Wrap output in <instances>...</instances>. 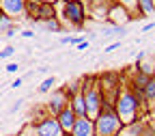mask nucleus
<instances>
[{"mask_svg":"<svg viewBox=\"0 0 155 136\" xmlns=\"http://www.w3.org/2000/svg\"><path fill=\"white\" fill-rule=\"evenodd\" d=\"M140 106H142L140 100L127 87H123V91L119 93V97H116V102H114V110H116V114H119V119L123 121V125L138 121Z\"/></svg>","mask_w":155,"mask_h":136,"instance_id":"nucleus-1","label":"nucleus"},{"mask_svg":"<svg viewBox=\"0 0 155 136\" xmlns=\"http://www.w3.org/2000/svg\"><path fill=\"white\" fill-rule=\"evenodd\" d=\"M82 95H84V102H86V114L91 119H95L104 108V95H101L99 82H97V76H84L82 78Z\"/></svg>","mask_w":155,"mask_h":136,"instance_id":"nucleus-2","label":"nucleus"},{"mask_svg":"<svg viewBox=\"0 0 155 136\" xmlns=\"http://www.w3.org/2000/svg\"><path fill=\"white\" fill-rule=\"evenodd\" d=\"M123 127V121L112 106H104L101 112L95 117V136H116Z\"/></svg>","mask_w":155,"mask_h":136,"instance_id":"nucleus-3","label":"nucleus"},{"mask_svg":"<svg viewBox=\"0 0 155 136\" xmlns=\"http://www.w3.org/2000/svg\"><path fill=\"white\" fill-rule=\"evenodd\" d=\"M61 22H67L73 28H82L86 24L84 0H61Z\"/></svg>","mask_w":155,"mask_h":136,"instance_id":"nucleus-4","label":"nucleus"},{"mask_svg":"<svg viewBox=\"0 0 155 136\" xmlns=\"http://www.w3.org/2000/svg\"><path fill=\"white\" fill-rule=\"evenodd\" d=\"M24 134L26 136H65L58 119L52 114H45L37 121H28V125L24 127Z\"/></svg>","mask_w":155,"mask_h":136,"instance_id":"nucleus-5","label":"nucleus"},{"mask_svg":"<svg viewBox=\"0 0 155 136\" xmlns=\"http://www.w3.org/2000/svg\"><path fill=\"white\" fill-rule=\"evenodd\" d=\"M97 82H99V89H101V95H104V106H112L114 108L116 97H119V93L123 91L121 76L112 73V71H106L101 76H97Z\"/></svg>","mask_w":155,"mask_h":136,"instance_id":"nucleus-6","label":"nucleus"},{"mask_svg":"<svg viewBox=\"0 0 155 136\" xmlns=\"http://www.w3.org/2000/svg\"><path fill=\"white\" fill-rule=\"evenodd\" d=\"M116 0H84V7H86V17H99L106 19L108 11L112 9V5Z\"/></svg>","mask_w":155,"mask_h":136,"instance_id":"nucleus-7","label":"nucleus"},{"mask_svg":"<svg viewBox=\"0 0 155 136\" xmlns=\"http://www.w3.org/2000/svg\"><path fill=\"white\" fill-rule=\"evenodd\" d=\"M65 106H69V95H67L65 87H63V89H58V91H52L50 100H48V104H45V110H48V114L56 117V114L61 112Z\"/></svg>","mask_w":155,"mask_h":136,"instance_id":"nucleus-8","label":"nucleus"},{"mask_svg":"<svg viewBox=\"0 0 155 136\" xmlns=\"http://www.w3.org/2000/svg\"><path fill=\"white\" fill-rule=\"evenodd\" d=\"M0 9L11 19L26 17V0H0Z\"/></svg>","mask_w":155,"mask_h":136,"instance_id":"nucleus-9","label":"nucleus"},{"mask_svg":"<svg viewBox=\"0 0 155 136\" xmlns=\"http://www.w3.org/2000/svg\"><path fill=\"white\" fill-rule=\"evenodd\" d=\"M69 134L71 136H95V119H91V117H78Z\"/></svg>","mask_w":155,"mask_h":136,"instance_id":"nucleus-10","label":"nucleus"},{"mask_svg":"<svg viewBox=\"0 0 155 136\" xmlns=\"http://www.w3.org/2000/svg\"><path fill=\"white\" fill-rule=\"evenodd\" d=\"M153 127L149 125V123H144V121H134V123H127V125H123L121 127V132L116 134V136H147L149 132H151Z\"/></svg>","mask_w":155,"mask_h":136,"instance_id":"nucleus-11","label":"nucleus"},{"mask_svg":"<svg viewBox=\"0 0 155 136\" xmlns=\"http://www.w3.org/2000/svg\"><path fill=\"white\" fill-rule=\"evenodd\" d=\"M56 119H58V123H61L63 132H65V134H69V132H71V127H73V123H75V119H78V114L73 112V108H71V106H65L61 112L56 114Z\"/></svg>","mask_w":155,"mask_h":136,"instance_id":"nucleus-12","label":"nucleus"},{"mask_svg":"<svg viewBox=\"0 0 155 136\" xmlns=\"http://www.w3.org/2000/svg\"><path fill=\"white\" fill-rule=\"evenodd\" d=\"M69 106L73 108V112H75L78 117H88V114H86V102H84L82 91H80V93H75L73 97H69Z\"/></svg>","mask_w":155,"mask_h":136,"instance_id":"nucleus-13","label":"nucleus"},{"mask_svg":"<svg viewBox=\"0 0 155 136\" xmlns=\"http://www.w3.org/2000/svg\"><path fill=\"white\" fill-rule=\"evenodd\" d=\"M136 15H140V17L155 15V2L153 0H138L136 2Z\"/></svg>","mask_w":155,"mask_h":136,"instance_id":"nucleus-14","label":"nucleus"},{"mask_svg":"<svg viewBox=\"0 0 155 136\" xmlns=\"http://www.w3.org/2000/svg\"><path fill=\"white\" fill-rule=\"evenodd\" d=\"M142 100H144V104H147V102H155V73L149 78V80H147V84H144Z\"/></svg>","mask_w":155,"mask_h":136,"instance_id":"nucleus-15","label":"nucleus"},{"mask_svg":"<svg viewBox=\"0 0 155 136\" xmlns=\"http://www.w3.org/2000/svg\"><path fill=\"white\" fill-rule=\"evenodd\" d=\"M54 84H56V78L54 76H48V78H43L41 82H39V87H37V93H52V89H54Z\"/></svg>","mask_w":155,"mask_h":136,"instance_id":"nucleus-16","label":"nucleus"},{"mask_svg":"<svg viewBox=\"0 0 155 136\" xmlns=\"http://www.w3.org/2000/svg\"><path fill=\"white\" fill-rule=\"evenodd\" d=\"M41 26H43L45 30H50V32H61L63 22H61L58 17H52V19H48V22H41Z\"/></svg>","mask_w":155,"mask_h":136,"instance_id":"nucleus-17","label":"nucleus"},{"mask_svg":"<svg viewBox=\"0 0 155 136\" xmlns=\"http://www.w3.org/2000/svg\"><path fill=\"white\" fill-rule=\"evenodd\" d=\"M13 24H15V22H13V19H11V17H7V15H2V17H0V32H2V35H5V32H7V30H9V28H11Z\"/></svg>","mask_w":155,"mask_h":136,"instance_id":"nucleus-18","label":"nucleus"},{"mask_svg":"<svg viewBox=\"0 0 155 136\" xmlns=\"http://www.w3.org/2000/svg\"><path fill=\"white\" fill-rule=\"evenodd\" d=\"M13 54H15V46H11V43L0 50V58H11Z\"/></svg>","mask_w":155,"mask_h":136,"instance_id":"nucleus-19","label":"nucleus"},{"mask_svg":"<svg viewBox=\"0 0 155 136\" xmlns=\"http://www.w3.org/2000/svg\"><path fill=\"white\" fill-rule=\"evenodd\" d=\"M116 2L123 5L125 9H129L131 13H136V2H138V0H116ZM138 17H140V15H138Z\"/></svg>","mask_w":155,"mask_h":136,"instance_id":"nucleus-20","label":"nucleus"},{"mask_svg":"<svg viewBox=\"0 0 155 136\" xmlns=\"http://www.w3.org/2000/svg\"><path fill=\"white\" fill-rule=\"evenodd\" d=\"M5 71H7V73H17V71H19V65H17V63H7Z\"/></svg>","mask_w":155,"mask_h":136,"instance_id":"nucleus-21","label":"nucleus"},{"mask_svg":"<svg viewBox=\"0 0 155 136\" xmlns=\"http://www.w3.org/2000/svg\"><path fill=\"white\" fill-rule=\"evenodd\" d=\"M15 32H17V24H13V26L5 32V37H7V39H13V37H15Z\"/></svg>","mask_w":155,"mask_h":136,"instance_id":"nucleus-22","label":"nucleus"},{"mask_svg":"<svg viewBox=\"0 0 155 136\" xmlns=\"http://www.w3.org/2000/svg\"><path fill=\"white\" fill-rule=\"evenodd\" d=\"M22 104H24V100H15V104L9 108V112H17L19 108H22Z\"/></svg>","mask_w":155,"mask_h":136,"instance_id":"nucleus-23","label":"nucleus"},{"mask_svg":"<svg viewBox=\"0 0 155 136\" xmlns=\"http://www.w3.org/2000/svg\"><path fill=\"white\" fill-rule=\"evenodd\" d=\"M22 82H24V78H15L9 87H11V89H19V87H22Z\"/></svg>","mask_w":155,"mask_h":136,"instance_id":"nucleus-24","label":"nucleus"},{"mask_svg":"<svg viewBox=\"0 0 155 136\" xmlns=\"http://www.w3.org/2000/svg\"><path fill=\"white\" fill-rule=\"evenodd\" d=\"M19 35H22L24 39H32V37H35V32H32V30H26V28H24L22 32H19Z\"/></svg>","mask_w":155,"mask_h":136,"instance_id":"nucleus-25","label":"nucleus"},{"mask_svg":"<svg viewBox=\"0 0 155 136\" xmlns=\"http://www.w3.org/2000/svg\"><path fill=\"white\" fill-rule=\"evenodd\" d=\"M86 48H88V41H86V39H82V41L78 43V52H82V50H86Z\"/></svg>","mask_w":155,"mask_h":136,"instance_id":"nucleus-26","label":"nucleus"},{"mask_svg":"<svg viewBox=\"0 0 155 136\" xmlns=\"http://www.w3.org/2000/svg\"><path fill=\"white\" fill-rule=\"evenodd\" d=\"M119 48H121V43H112V46L106 48V52H114V50H119Z\"/></svg>","mask_w":155,"mask_h":136,"instance_id":"nucleus-27","label":"nucleus"},{"mask_svg":"<svg viewBox=\"0 0 155 136\" xmlns=\"http://www.w3.org/2000/svg\"><path fill=\"white\" fill-rule=\"evenodd\" d=\"M153 28H155V24H147V26H144V28H142V32H144V35H147V32H151V30H153Z\"/></svg>","mask_w":155,"mask_h":136,"instance_id":"nucleus-28","label":"nucleus"},{"mask_svg":"<svg viewBox=\"0 0 155 136\" xmlns=\"http://www.w3.org/2000/svg\"><path fill=\"white\" fill-rule=\"evenodd\" d=\"M43 2H52V5H58L61 0H43Z\"/></svg>","mask_w":155,"mask_h":136,"instance_id":"nucleus-29","label":"nucleus"},{"mask_svg":"<svg viewBox=\"0 0 155 136\" xmlns=\"http://www.w3.org/2000/svg\"><path fill=\"white\" fill-rule=\"evenodd\" d=\"M2 15H5V13H2V9H0V17H2Z\"/></svg>","mask_w":155,"mask_h":136,"instance_id":"nucleus-30","label":"nucleus"},{"mask_svg":"<svg viewBox=\"0 0 155 136\" xmlns=\"http://www.w3.org/2000/svg\"><path fill=\"white\" fill-rule=\"evenodd\" d=\"M17 136H26V134H17Z\"/></svg>","mask_w":155,"mask_h":136,"instance_id":"nucleus-31","label":"nucleus"},{"mask_svg":"<svg viewBox=\"0 0 155 136\" xmlns=\"http://www.w3.org/2000/svg\"><path fill=\"white\" fill-rule=\"evenodd\" d=\"M153 2H155V0H153Z\"/></svg>","mask_w":155,"mask_h":136,"instance_id":"nucleus-32","label":"nucleus"}]
</instances>
